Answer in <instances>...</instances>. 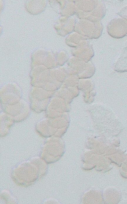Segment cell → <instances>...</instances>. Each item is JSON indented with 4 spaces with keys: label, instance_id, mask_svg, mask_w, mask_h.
I'll return each instance as SVG.
<instances>
[{
    "label": "cell",
    "instance_id": "7a4b0ae2",
    "mask_svg": "<svg viewBox=\"0 0 127 204\" xmlns=\"http://www.w3.org/2000/svg\"><path fill=\"white\" fill-rule=\"evenodd\" d=\"M125 62L126 64L127 62V52L124 51L122 56L119 60V63Z\"/></svg>",
    "mask_w": 127,
    "mask_h": 204
},
{
    "label": "cell",
    "instance_id": "6da1fadb",
    "mask_svg": "<svg viewBox=\"0 0 127 204\" xmlns=\"http://www.w3.org/2000/svg\"><path fill=\"white\" fill-rule=\"evenodd\" d=\"M119 15L127 20V6L123 8L119 12Z\"/></svg>",
    "mask_w": 127,
    "mask_h": 204
}]
</instances>
